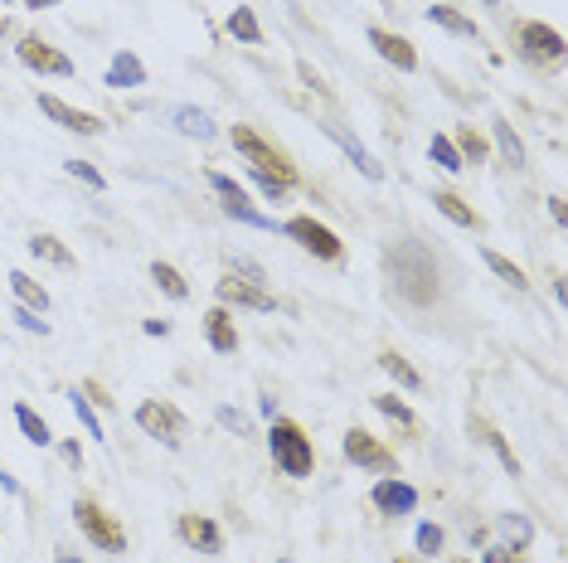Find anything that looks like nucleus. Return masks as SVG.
<instances>
[{
  "instance_id": "4c0bfd02",
  "label": "nucleus",
  "mask_w": 568,
  "mask_h": 563,
  "mask_svg": "<svg viewBox=\"0 0 568 563\" xmlns=\"http://www.w3.org/2000/svg\"><path fill=\"white\" fill-rule=\"evenodd\" d=\"M15 316H20V326H25V331H35V335H49V321H39L35 311H25V306H15Z\"/></svg>"
},
{
  "instance_id": "49530a36",
  "label": "nucleus",
  "mask_w": 568,
  "mask_h": 563,
  "mask_svg": "<svg viewBox=\"0 0 568 563\" xmlns=\"http://www.w3.org/2000/svg\"><path fill=\"white\" fill-rule=\"evenodd\" d=\"M0 35H10V20H0Z\"/></svg>"
},
{
  "instance_id": "9d476101",
  "label": "nucleus",
  "mask_w": 568,
  "mask_h": 563,
  "mask_svg": "<svg viewBox=\"0 0 568 563\" xmlns=\"http://www.w3.org/2000/svg\"><path fill=\"white\" fill-rule=\"evenodd\" d=\"M20 59L30 64L35 74H59V78L74 74V59H68L64 49H54L49 39H39V35H25L20 39Z\"/></svg>"
},
{
  "instance_id": "6e6552de",
  "label": "nucleus",
  "mask_w": 568,
  "mask_h": 563,
  "mask_svg": "<svg viewBox=\"0 0 568 563\" xmlns=\"http://www.w3.org/2000/svg\"><path fill=\"white\" fill-rule=\"evenodd\" d=\"M345 457H350V467H364V471H394L399 461H394V452L379 438H369L364 428H350L345 432Z\"/></svg>"
},
{
  "instance_id": "1a4fd4ad",
  "label": "nucleus",
  "mask_w": 568,
  "mask_h": 563,
  "mask_svg": "<svg viewBox=\"0 0 568 563\" xmlns=\"http://www.w3.org/2000/svg\"><path fill=\"white\" fill-rule=\"evenodd\" d=\"M219 297L234 301V306H253V311H273V306H277V297L263 287L258 277H238V272L219 277Z\"/></svg>"
},
{
  "instance_id": "f3484780",
  "label": "nucleus",
  "mask_w": 568,
  "mask_h": 563,
  "mask_svg": "<svg viewBox=\"0 0 568 563\" xmlns=\"http://www.w3.org/2000/svg\"><path fill=\"white\" fill-rule=\"evenodd\" d=\"M325 136H331V141H340V151H345V156L354 161V171H360V175H369V180H384V165H379L374 156H369V151L360 146V141H354L350 132H345V126H325Z\"/></svg>"
},
{
  "instance_id": "ea45409f",
  "label": "nucleus",
  "mask_w": 568,
  "mask_h": 563,
  "mask_svg": "<svg viewBox=\"0 0 568 563\" xmlns=\"http://www.w3.org/2000/svg\"><path fill=\"white\" fill-rule=\"evenodd\" d=\"M59 452H64V461H68V467H74V471L83 467V452H78L74 442H59Z\"/></svg>"
},
{
  "instance_id": "393cba45",
  "label": "nucleus",
  "mask_w": 568,
  "mask_h": 563,
  "mask_svg": "<svg viewBox=\"0 0 568 563\" xmlns=\"http://www.w3.org/2000/svg\"><path fill=\"white\" fill-rule=\"evenodd\" d=\"M15 422H20V432H25V438H30L35 447H49V442H54L49 422H45V418H39V413H35V408H30V403H15Z\"/></svg>"
},
{
  "instance_id": "0eeeda50",
  "label": "nucleus",
  "mask_w": 568,
  "mask_h": 563,
  "mask_svg": "<svg viewBox=\"0 0 568 563\" xmlns=\"http://www.w3.org/2000/svg\"><path fill=\"white\" fill-rule=\"evenodd\" d=\"M136 428L146 432V438L155 442H180V432H184V413L175 403H165V399H146L136 408Z\"/></svg>"
},
{
  "instance_id": "a19ab883",
  "label": "nucleus",
  "mask_w": 568,
  "mask_h": 563,
  "mask_svg": "<svg viewBox=\"0 0 568 563\" xmlns=\"http://www.w3.org/2000/svg\"><path fill=\"white\" fill-rule=\"evenodd\" d=\"M486 563H515V548H491Z\"/></svg>"
},
{
  "instance_id": "b1692460",
  "label": "nucleus",
  "mask_w": 568,
  "mask_h": 563,
  "mask_svg": "<svg viewBox=\"0 0 568 563\" xmlns=\"http://www.w3.org/2000/svg\"><path fill=\"white\" fill-rule=\"evenodd\" d=\"M491 126H495V146H501V156H505V165H510V171H524V146H520L515 126H510L505 117H495Z\"/></svg>"
},
{
  "instance_id": "72a5a7b5",
  "label": "nucleus",
  "mask_w": 568,
  "mask_h": 563,
  "mask_svg": "<svg viewBox=\"0 0 568 563\" xmlns=\"http://www.w3.org/2000/svg\"><path fill=\"white\" fill-rule=\"evenodd\" d=\"M68 399H74V413H78V422H83V428H88V438H103V422H97L93 403L83 399V389H74V393H68Z\"/></svg>"
},
{
  "instance_id": "7c9ffc66",
  "label": "nucleus",
  "mask_w": 568,
  "mask_h": 563,
  "mask_svg": "<svg viewBox=\"0 0 568 563\" xmlns=\"http://www.w3.org/2000/svg\"><path fill=\"white\" fill-rule=\"evenodd\" d=\"M229 35L244 39V44H258V39H263V25H258V15H253L248 5H238L234 15H229Z\"/></svg>"
},
{
  "instance_id": "58836bf2",
  "label": "nucleus",
  "mask_w": 568,
  "mask_h": 563,
  "mask_svg": "<svg viewBox=\"0 0 568 563\" xmlns=\"http://www.w3.org/2000/svg\"><path fill=\"white\" fill-rule=\"evenodd\" d=\"M505 529H510V534H515V539H520V544H530V525H524V519H520V515H505Z\"/></svg>"
},
{
  "instance_id": "c9c22d12",
  "label": "nucleus",
  "mask_w": 568,
  "mask_h": 563,
  "mask_svg": "<svg viewBox=\"0 0 568 563\" xmlns=\"http://www.w3.org/2000/svg\"><path fill=\"white\" fill-rule=\"evenodd\" d=\"M68 175H78V180H88V185L103 190V171H97L93 161H68Z\"/></svg>"
},
{
  "instance_id": "9b49d317",
  "label": "nucleus",
  "mask_w": 568,
  "mask_h": 563,
  "mask_svg": "<svg viewBox=\"0 0 568 563\" xmlns=\"http://www.w3.org/2000/svg\"><path fill=\"white\" fill-rule=\"evenodd\" d=\"M39 112H45L49 122L68 126V132H78V136H97V132H103V117H93V112H83V107H74V103H59L54 93L39 97Z\"/></svg>"
},
{
  "instance_id": "f704fd0d",
  "label": "nucleus",
  "mask_w": 568,
  "mask_h": 563,
  "mask_svg": "<svg viewBox=\"0 0 568 563\" xmlns=\"http://www.w3.org/2000/svg\"><path fill=\"white\" fill-rule=\"evenodd\" d=\"M418 554H443V525L423 519L418 525Z\"/></svg>"
},
{
  "instance_id": "f257e3e1",
  "label": "nucleus",
  "mask_w": 568,
  "mask_h": 563,
  "mask_svg": "<svg viewBox=\"0 0 568 563\" xmlns=\"http://www.w3.org/2000/svg\"><path fill=\"white\" fill-rule=\"evenodd\" d=\"M384 272L394 297L408 306H437L443 301V267H437L433 248L418 238H394L384 248Z\"/></svg>"
},
{
  "instance_id": "09e8293b",
  "label": "nucleus",
  "mask_w": 568,
  "mask_h": 563,
  "mask_svg": "<svg viewBox=\"0 0 568 563\" xmlns=\"http://www.w3.org/2000/svg\"><path fill=\"white\" fill-rule=\"evenodd\" d=\"M282 563H287V558H282Z\"/></svg>"
},
{
  "instance_id": "f8f14e48",
  "label": "nucleus",
  "mask_w": 568,
  "mask_h": 563,
  "mask_svg": "<svg viewBox=\"0 0 568 563\" xmlns=\"http://www.w3.org/2000/svg\"><path fill=\"white\" fill-rule=\"evenodd\" d=\"M369 49H379V59L394 64V68H404V74H414V68H418V49L408 44L404 35H394V30H379V25H369Z\"/></svg>"
},
{
  "instance_id": "aec40b11",
  "label": "nucleus",
  "mask_w": 568,
  "mask_h": 563,
  "mask_svg": "<svg viewBox=\"0 0 568 563\" xmlns=\"http://www.w3.org/2000/svg\"><path fill=\"white\" fill-rule=\"evenodd\" d=\"M170 122H175V126H180V132H184V136H194V141H209V136H214V132H219V126H214V117H209V112H204V107H190V103H184V107H175V112H170Z\"/></svg>"
},
{
  "instance_id": "2eb2a0df",
  "label": "nucleus",
  "mask_w": 568,
  "mask_h": 563,
  "mask_svg": "<svg viewBox=\"0 0 568 563\" xmlns=\"http://www.w3.org/2000/svg\"><path fill=\"white\" fill-rule=\"evenodd\" d=\"M209 185H214V194H224V209H229L234 219H248V223H258V229H273V219H267V214H258V209H253V200H248V194L234 185L229 175L209 171Z\"/></svg>"
},
{
  "instance_id": "79ce46f5",
  "label": "nucleus",
  "mask_w": 568,
  "mask_h": 563,
  "mask_svg": "<svg viewBox=\"0 0 568 563\" xmlns=\"http://www.w3.org/2000/svg\"><path fill=\"white\" fill-rule=\"evenodd\" d=\"M219 418H224V422H229V428H238V432H248V422H244V418H238V413H234V408H224V413H219Z\"/></svg>"
},
{
  "instance_id": "c756f323",
  "label": "nucleus",
  "mask_w": 568,
  "mask_h": 563,
  "mask_svg": "<svg viewBox=\"0 0 568 563\" xmlns=\"http://www.w3.org/2000/svg\"><path fill=\"white\" fill-rule=\"evenodd\" d=\"M481 258H486V267H491V272H495V277H505V282H510V287H520V291H524V287H530V277H524V272H520V267H515V262H510V258H505V252H495V248H481Z\"/></svg>"
},
{
  "instance_id": "37998d69",
  "label": "nucleus",
  "mask_w": 568,
  "mask_h": 563,
  "mask_svg": "<svg viewBox=\"0 0 568 563\" xmlns=\"http://www.w3.org/2000/svg\"><path fill=\"white\" fill-rule=\"evenodd\" d=\"M549 214H553V219H559V223H563V219H568V204H563V200H559V194H553V200H549Z\"/></svg>"
},
{
  "instance_id": "20e7f679",
  "label": "nucleus",
  "mask_w": 568,
  "mask_h": 563,
  "mask_svg": "<svg viewBox=\"0 0 568 563\" xmlns=\"http://www.w3.org/2000/svg\"><path fill=\"white\" fill-rule=\"evenodd\" d=\"M74 519H78V529L88 534L97 548H103V554H122V548H126L122 525H117V519H112L93 496H78V500H74Z\"/></svg>"
},
{
  "instance_id": "a878e982",
  "label": "nucleus",
  "mask_w": 568,
  "mask_h": 563,
  "mask_svg": "<svg viewBox=\"0 0 568 563\" xmlns=\"http://www.w3.org/2000/svg\"><path fill=\"white\" fill-rule=\"evenodd\" d=\"M151 282L165 291V297H175V301H184V297H190V282H184V277H180L170 262H151Z\"/></svg>"
},
{
  "instance_id": "de8ad7c7",
  "label": "nucleus",
  "mask_w": 568,
  "mask_h": 563,
  "mask_svg": "<svg viewBox=\"0 0 568 563\" xmlns=\"http://www.w3.org/2000/svg\"><path fill=\"white\" fill-rule=\"evenodd\" d=\"M486 5H501V0H486Z\"/></svg>"
},
{
  "instance_id": "cd10ccee",
  "label": "nucleus",
  "mask_w": 568,
  "mask_h": 563,
  "mask_svg": "<svg viewBox=\"0 0 568 563\" xmlns=\"http://www.w3.org/2000/svg\"><path fill=\"white\" fill-rule=\"evenodd\" d=\"M472 428H476V438H481V442H486L495 457L505 461V471H510V476H520V461H515V452H510V447H505V438H501V432H495V428H486V422H481V418H472Z\"/></svg>"
},
{
  "instance_id": "423d86ee",
  "label": "nucleus",
  "mask_w": 568,
  "mask_h": 563,
  "mask_svg": "<svg viewBox=\"0 0 568 563\" xmlns=\"http://www.w3.org/2000/svg\"><path fill=\"white\" fill-rule=\"evenodd\" d=\"M515 44H520V54H524L530 64L563 59V35L553 30V25H544V20H520V25H515Z\"/></svg>"
},
{
  "instance_id": "4be33fe9",
  "label": "nucleus",
  "mask_w": 568,
  "mask_h": 563,
  "mask_svg": "<svg viewBox=\"0 0 568 563\" xmlns=\"http://www.w3.org/2000/svg\"><path fill=\"white\" fill-rule=\"evenodd\" d=\"M433 204L443 209V214H447L452 223H462V229H481V214H476V209L462 200V194H452V190H437V194H433Z\"/></svg>"
},
{
  "instance_id": "dca6fc26",
  "label": "nucleus",
  "mask_w": 568,
  "mask_h": 563,
  "mask_svg": "<svg viewBox=\"0 0 568 563\" xmlns=\"http://www.w3.org/2000/svg\"><path fill=\"white\" fill-rule=\"evenodd\" d=\"M204 341L219 350V355H234L238 350V331H234V316L224 306H209L204 311Z\"/></svg>"
},
{
  "instance_id": "2f4dec72",
  "label": "nucleus",
  "mask_w": 568,
  "mask_h": 563,
  "mask_svg": "<svg viewBox=\"0 0 568 563\" xmlns=\"http://www.w3.org/2000/svg\"><path fill=\"white\" fill-rule=\"evenodd\" d=\"M30 248L39 252V258L59 262V267H78V258H74V252H68V248H64V243H59V238H54V233H35V238H30Z\"/></svg>"
},
{
  "instance_id": "e433bc0d",
  "label": "nucleus",
  "mask_w": 568,
  "mask_h": 563,
  "mask_svg": "<svg viewBox=\"0 0 568 563\" xmlns=\"http://www.w3.org/2000/svg\"><path fill=\"white\" fill-rule=\"evenodd\" d=\"M296 74H302V78H306V88H311V93L331 97V83H325V78H321V74H316V68H311V64H302V68H296Z\"/></svg>"
},
{
  "instance_id": "c03bdc74",
  "label": "nucleus",
  "mask_w": 568,
  "mask_h": 563,
  "mask_svg": "<svg viewBox=\"0 0 568 563\" xmlns=\"http://www.w3.org/2000/svg\"><path fill=\"white\" fill-rule=\"evenodd\" d=\"M30 10H45V5H59V0H25Z\"/></svg>"
},
{
  "instance_id": "7ed1b4c3",
  "label": "nucleus",
  "mask_w": 568,
  "mask_h": 563,
  "mask_svg": "<svg viewBox=\"0 0 568 563\" xmlns=\"http://www.w3.org/2000/svg\"><path fill=\"white\" fill-rule=\"evenodd\" d=\"M267 447H273V461L287 476H311V467H316V452H311V438L302 432V422L277 418L273 432H267Z\"/></svg>"
},
{
  "instance_id": "a18cd8bd",
  "label": "nucleus",
  "mask_w": 568,
  "mask_h": 563,
  "mask_svg": "<svg viewBox=\"0 0 568 563\" xmlns=\"http://www.w3.org/2000/svg\"><path fill=\"white\" fill-rule=\"evenodd\" d=\"M59 563H83V558H74V554H64V548H59Z\"/></svg>"
},
{
  "instance_id": "a211bd4d",
  "label": "nucleus",
  "mask_w": 568,
  "mask_h": 563,
  "mask_svg": "<svg viewBox=\"0 0 568 563\" xmlns=\"http://www.w3.org/2000/svg\"><path fill=\"white\" fill-rule=\"evenodd\" d=\"M141 83H146V64H141L132 49H117V54H112L107 88H141Z\"/></svg>"
},
{
  "instance_id": "5701e85b",
  "label": "nucleus",
  "mask_w": 568,
  "mask_h": 563,
  "mask_svg": "<svg viewBox=\"0 0 568 563\" xmlns=\"http://www.w3.org/2000/svg\"><path fill=\"white\" fill-rule=\"evenodd\" d=\"M428 20L443 25V30H452V35H462V39H476V35H481L476 20H466L457 5H428Z\"/></svg>"
},
{
  "instance_id": "39448f33",
  "label": "nucleus",
  "mask_w": 568,
  "mask_h": 563,
  "mask_svg": "<svg viewBox=\"0 0 568 563\" xmlns=\"http://www.w3.org/2000/svg\"><path fill=\"white\" fill-rule=\"evenodd\" d=\"M287 233H292V243H302L311 258H321V262H340V258H345L340 233L325 229V223L311 219V214H292V219H287Z\"/></svg>"
},
{
  "instance_id": "4468645a",
  "label": "nucleus",
  "mask_w": 568,
  "mask_h": 563,
  "mask_svg": "<svg viewBox=\"0 0 568 563\" xmlns=\"http://www.w3.org/2000/svg\"><path fill=\"white\" fill-rule=\"evenodd\" d=\"M369 500H374V510H384V515H414L418 490L408 481H399V476H384V481L369 490Z\"/></svg>"
},
{
  "instance_id": "473e14b6",
  "label": "nucleus",
  "mask_w": 568,
  "mask_h": 563,
  "mask_svg": "<svg viewBox=\"0 0 568 563\" xmlns=\"http://www.w3.org/2000/svg\"><path fill=\"white\" fill-rule=\"evenodd\" d=\"M428 156H433V165H443V171H466L462 156H457V146H452V136H433L428 141Z\"/></svg>"
},
{
  "instance_id": "412c9836",
  "label": "nucleus",
  "mask_w": 568,
  "mask_h": 563,
  "mask_svg": "<svg viewBox=\"0 0 568 563\" xmlns=\"http://www.w3.org/2000/svg\"><path fill=\"white\" fill-rule=\"evenodd\" d=\"M374 408L404 432V438H418V418H414V408H408L404 399H394V393H374Z\"/></svg>"
},
{
  "instance_id": "bb28decb",
  "label": "nucleus",
  "mask_w": 568,
  "mask_h": 563,
  "mask_svg": "<svg viewBox=\"0 0 568 563\" xmlns=\"http://www.w3.org/2000/svg\"><path fill=\"white\" fill-rule=\"evenodd\" d=\"M379 370H384V374H394V379H399L404 389H423L418 370H414V364H408L404 355H394V350H379Z\"/></svg>"
},
{
  "instance_id": "f03ea898",
  "label": "nucleus",
  "mask_w": 568,
  "mask_h": 563,
  "mask_svg": "<svg viewBox=\"0 0 568 563\" xmlns=\"http://www.w3.org/2000/svg\"><path fill=\"white\" fill-rule=\"evenodd\" d=\"M229 141H234V151L248 161V171L253 175H263V180H273V185H282V190H292L296 185V165L282 156V151L267 141L258 126H234L229 132Z\"/></svg>"
},
{
  "instance_id": "c85d7f7f",
  "label": "nucleus",
  "mask_w": 568,
  "mask_h": 563,
  "mask_svg": "<svg viewBox=\"0 0 568 563\" xmlns=\"http://www.w3.org/2000/svg\"><path fill=\"white\" fill-rule=\"evenodd\" d=\"M452 146H457L462 165H481V161H486V141H481V132H476V126H462Z\"/></svg>"
},
{
  "instance_id": "ddd939ff",
  "label": "nucleus",
  "mask_w": 568,
  "mask_h": 563,
  "mask_svg": "<svg viewBox=\"0 0 568 563\" xmlns=\"http://www.w3.org/2000/svg\"><path fill=\"white\" fill-rule=\"evenodd\" d=\"M175 534L190 548H200V554H219V548H224V529L209 515H180L175 519Z\"/></svg>"
},
{
  "instance_id": "6ab92c4d",
  "label": "nucleus",
  "mask_w": 568,
  "mask_h": 563,
  "mask_svg": "<svg viewBox=\"0 0 568 563\" xmlns=\"http://www.w3.org/2000/svg\"><path fill=\"white\" fill-rule=\"evenodd\" d=\"M10 291H15V306H25V311H35V316H45L49 311V291L39 287V282L30 272H10Z\"/></svg>"
},
{
  "instance_id": "8fccbe9b",
  "label": "nucleus",
  "mask_w": 568,
  "mask_h": 563,
  "mask_svg": "<svg viewBox=\"0 0 568 563\" xmlns=\"http://www.w3.org/2000/svg\"><path fill=\"white\" fill-rule=\"evenodd\" d=\"M5 5H10V0H5Z\"/></svg>"
}]
</instances>
